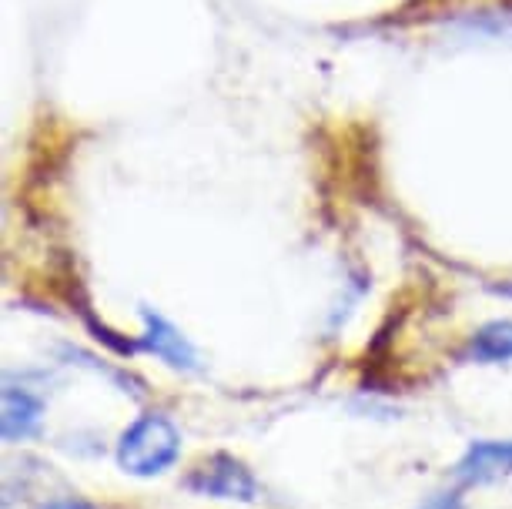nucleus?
I'll use <instances>...</instances> for the list:
<instances>
[{
	"label": "nucleus",
	"mask_w": 512,
	"mask_h": 509,
	"mask_svg": "<svg viewBox=\"0 0 512 509\" xmlns=\"http://www.w3.org/2000/svg\"><path fill=\"white\" fill-rule=\"evenodd\" d=\"M141 319H144V335H141V349L158 355L161 362H168L171 369H185V372H195L198 369V352L185 335H181L175 325L168 319H161L158 312L151 309H141Z\"/></svg>",
	"instance_id": "nucleus-3"
},
{
	"label": "nucleus",
	"mask_w": 512,
	"mask_h": 509,
	"mask_svg": "<svg viewBox=\"0 0 512 509\" xmlns=\"http://www.w3.org/2000/svg\"><path fill=\"white\" fill-rule=\"evenodd\" d=\"M41 509H94V506L84 503V499H51V503Z\"/></svg>",
	"instance_id": "nucleus-8"
},
{
	"label": "nucleus",
	"mask_w": 512,
	"mask_h": 509,
	"mask_svg": "<svg viewBox=\"0 0 512 509\" xmlns=\"http://www.w3.org/2000/svg\"><path fill=\"white\" fill-rule=\"evenodd\" d=\"M496 292H499V295H506V299H512V282H506V285H496Z\"/></svg>",
	"instance_id": "nucleus-9"
},
{
	"label": "nucleus",
	"mask_w": 512,
	"mask_h": 509,
	"mask_svg": "<svg viewBox=\"0 0 512 509\" xmlns=\"http://www.w3.org/2000/svg\"><path fill=\"white\" fill-rule=\"evenodd\" d=\"M44 419V399L27 392L24 386H4V416H0V436L7 443H21V439L34 436Z\"/></svg>",
	"instance_id": "nucleus-5"
},
{
	"label": "nucleus",
	"mask_w": 512,
	"mask_h": 509,
	"mask_svg": "<svg viewBox=\"0 0 512 509\" xmlns=\"http://www.w3.org/2000/svg\"><path fill=\"white\" fill-rule=\"evenodd\" d=\"M472 359L476 362H509L512 359V322H489L472 335L469 345Z\"/></svg>",
	"instance_id": "nucleus-6"
},
{
	"label": "nucleus",
	"mask_w": 512,
	"mask_h": 509,
	"mask_svg": "<svg viewBox=\"0 0 512 509\" xmlns=\"http://www.w3.org/2000/svg\"><path fill=\"white\" fill-rule=\"evenodd\" d=\"M419 509H462V499L456 493H439V496H432L429 503H422Z\"/></svg>",
	"instance_id": "nucleus-7"
},
{
	"label": "nucleus",
	"mask_w": 512,
	"mask_h": 509,
	"mask_svg": "<svg viewBox=\"0 0 512 509\" xmlns=\"http://www.w3.org/2000/svg\"><path fill=\"white\" fill-rule=\"evenodd\" d=\"M512 473V439H482L466 449L456 463V476L462 483H492Z\"/></svg>",
	"instance_id": "nucleus-4"
},
{
	"label": "nucleus",
	"mask_w": 512,
	"mask_h": 509,
	"mask_svg": "<svg viewBox=\"0 0 512 509\" xmlns=\"http://www.w3.org/2000/svg\"><path fill=\"white\" fill-rule=\"evenodd\" d=\"M181 456V432L175 422L158 412L134 419L118 439V466L128 476H158L171 469Z\"/></svg>",
	"instance_id": "nucleus-1"
},
{
	"label": "nucleus",
	"mask_w": 512,
	"mask_h": 509,
	"mask_svg": "<svg viewBox=\"0 0 512 509\" xmlns=\"http://www.w3.org/2000/svg\"><path fill=\"white\" fill-rule=\"evenodd\" d=\"M185 486L198 496L235 499V503H255V496H258V483H255V476H251V469L228 453H215V456L201 459L185 476Z\"/></svg>",
	"instance_id": "nucleus-2"
}]
</instances>
